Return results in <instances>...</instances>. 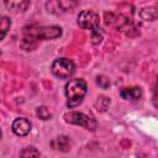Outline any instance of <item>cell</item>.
I'll use <instances>...</instances> for the list:
<instances>
[{
	"label": "cell",
	"instance_id": "3957f363",
	"mask_svg": "<svg viewBox=\"0 0 158 158\" xmlns=\"http://www.w3.org/2000/svg\"><path fill=\"white\" fill-rule=\"evenodd\" d=\"M63 118H64V121L67 123L81 126V127H84V128H86L89 131H95V128L98 126V122L93 117H90V116H88V115H85L83 112L69 111V112L63 115Z\"/></svg>",
	"mask_w": 158,
	"mask_h": 158
},
{
	"label": "cell",
	"instance_id": "4fadbf2b",
	"mask_svg": "<svg viewBox=\"0 0 158 158\" xmlns=\"http://www.w3.org/2000/svg\"><path fill=\"white\" fill-rule=\"evenodd\" d=\"M96 83H98L102 89H105V88H107V86L110 85L109 79H107V78H105V77H102V75H100V77H98V78H96Z\"/></svg>",
	"mask_w": 158,
	"mask_h": 158
},
{
	"label": "cell",
	"instance_id": "5b68a950",
	"mask_svg": "<svg viewBox=\"0 0 158 158\" xmlns=\"http://www.w3.org/2000/svg\"><path fill=\"white\" fill-rule=\"evenodd\" d=\"M78 26L83 30H89V31H96L99 30L100 25V16L98 12L94 10H84L78 15L77 19Z\"/></svg>",
	"mask_w": 158,
	"mask_h": 158
},
{
	"label": "cell",
	"instance_id": "9c48e42d",
	"mask_svg": "<svg viewBox=\"0 0 158 158\" xmlns=\"http://www.w3.org/2000/svg\"><path fill=\"white\" fill-rule=\"evenodd\" d=\"M120 95L125 100H138L142 96V90L139 86H130V88H123L120 91Z\"/></svg>",
	"mask_w": 158,
	"mask_h": 158
},
{
	"label": "cell",
	"instance_id": "5bb4252c",
	"mask_svg": "<svg viewBox=\"0 0 158 158\" xmlns=\"http://www.w3.org/2000/svg\"><path fill=\"white\" fill-rule=\"evenodd\" d=\"M0 138H1V130H0Z\"/></svg>",
	"mask_w": 158,
	"mask_h": 158
},
{
	"label": "cell",
	"instance_id": "8992f818",
	"mask_svg": "<svg viewBox=\"0 0 158 158\" xmlns=\"http://www.w3.org/2000/svg\"><path fill=\"white\" fill-rule=\"evenodd\" d=\"M31 128H32V123L25 117H19V118L14 120V122L11 125L12 132L19 137L27 136L31 132Z\"/></svg>",
	"mask_w": 158,
	"mask_h": 158
},
{
	"label": "cell",
	"instance_id": "7c38bea8",
	"mask_svg": "<svg viewBox=\"0 0 158 158\" xmlns=\"http://www.w3.org/2000/svg\"><path fill=\"white\" fill-rule=\"evenodd\" d=\"M20 156L21 157H40L41 153L35 147H27V148H25L23 151L20 152Z\"/></svg>",
	"mask_w": 158,
	"mask_h": 158
},
{
	"label": "cell",
	"instance_id": "7a4b0ae2",
	"mask_svg": "<svg viewBox=\"0 0 158 158\" xmlns=\"http://www.w3.org/2000/svg\"><path fill=\"white\" fill-rule=\"evenodd\" d=\"M86 93H88V86L84 79L81 78L69 79L64 90V94L67 98V106L69 109H74L79 106L83 102Z\"/></svg>",
	"mask_w": 158,
	"mask_h": 158
},
{
	"label": "cell",
	"instance_id": "8fae6325",
	"mask_svg": "<svg viewBox=\"0 0 158 158\" xmlns=\"http://www.w3.org/2000/svg\"><path fill=\"white\" fill-rule=\"evenodd\" d=\"M36 115H37V117H40V118L43 120V121L49 120V118L52 117V114H51V111L48 110L47 106H38V107L36 109Z\"/></svg>",
	"mask_w": 158,
	"mask_h": 158
},
{
	"label": "cell",
	"instance_id": "30bf717a",
	"mask_svg": "<svg viewBox=\"0 0 158 158\" xmlns=\"http://www.w3.org/2000/svg\"><path fill=\"white\" fill-rule=\"evenodd\" d=\"M10 27H11V20L7 16H1L0 17V41H2L4 37L7 35Z\"/></svg>",
	"mask_w": 158,
	"mask_h": 158
},
{
	"label": "cell",
	"instance_id": "277c9868",
	"mask_svg": "<svg viewBox=\"0 0 158 158\" xmlns=\"http://www.w3.org/2000/svg\"><path fill=\"white\" fill-rule=\"evenodd\" d=\"M52 73L59 79H69L75 72V64L69 58H58L52 63Z\"/></svg>",
	"mask_w": 158,
	"mask_h": 158
},
{
	"label": "cell",
	"instance_id": "ba28073f",
	"mask_svg": "<svg viewBox=\"0 0 158 158\" xmlns=\"http://www.w3.org/2000/svg\"><path fill=\"white\" fill-rule=\"evenodd\" d=\"M51 147L56 151L60 152H68L72 147V141L67 136H59L51 141Z\"/></svg>",
	"mask_w": 158,
	"mask_h": 158
},
{
	"label": "cell",
	"instance_id": "6da1fadb",
	"mask_svg": "<svg viewBox=\"0 0 158 158\" xmlns=\"http://www.w3.org/2000/svg\"><path fill=\"white\" fill-rule=\"evenodd\" d=\"M62 36V28L59 26H27L23 28V38L21 47L25 49H33L38 41L56 40Z\"/></svg>",
	"mask_w": 158,
	"mask_h": 158
},
{
	"label": "cell",
	"instance_id": "52a82bcc",
	"mask_svg": "<svg viewBox=\"0 0 158 158\" xmlns=\"http://www.w3.org/2000/svg\"><path fill=\"white\" fill-rule=\"evenodd\" d=\"M31 0H4L6 9L14 12H23L28 9Z\"/></svg>",
	"mask_w": 158,
	"mask_h": 158
}]
</instances>
